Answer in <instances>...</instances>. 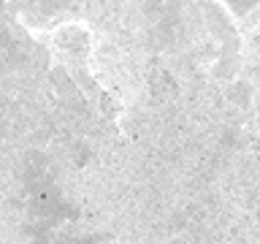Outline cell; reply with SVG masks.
Masks as SVG:
<instances>
[{
  "instance_id": "6da1fadb",
  "label": "cell",
  "mask_w": 260,
  "mask_h": 244,
  "mask_svg": "<svg viewBox=\"0 0 260 244\" xmlns=\"http://www.w3.org/2000/svg\"><path fill=\"white\" fill-rule=\"evenodd\" d=\"M54 49L62 57H87L89 54V30L81 24H65L54 33Z\"/></svg>"
}]
</instances>
